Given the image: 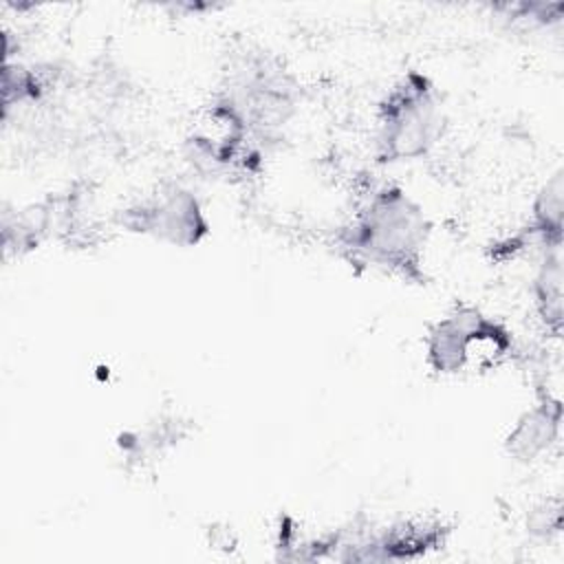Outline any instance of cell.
I'll use <instances>...</instances> for the list:
<instances>
[{
	"instance_id": "cell-1",
	"label": "cell",
	"mask_w": 564,
	"mask_h": 564,
	"mask_svg": "<svg viewBox=\"0 0 564 564\" xmlns=\"http://www.w3.org/2000/svg\"><path fill=\"white\" fill-rule=\"evenodd\" d=\"M423 240L425 223L419 207L397 189L375 194L350 236V245L370 262L394 269L416 264Z\"/></svg>"
},
{
	"instance_id": "cell-2",
	"label": "cell",
	"mask_w": 564,
	"mask_h": 564,
	"mask_svg": "<svg viewBox=\"0 0 564 564\" xmlns=\"http://www.w3.org/2000/svg\"><path fill=\"white\" fill-rule=\"evenodd\" d=\"M511 335L476 308H456L430 335V361L438 372H482L511 350Z\"/></svg>"
},
{
	"instance_id": "cell-3",
	"label": "cell",
	"mask_w": 564,
	"mask_h": 564,
	"mask_svg": "<svg viewBox=\"0 0 564 564\" xmlns=\"http://www.w3.org/2000/svg\"><path fill=\"white\" fill-rule=\"evenodd\" d=\"M441 119L427 84L410 77L381 108L379 143L388 159H414L438 137Z\"/></svg>"
},
{
	"instance_id": "cell-4",
	"label": "cell",
	"mask_w": 564,
	"mask_h": 564,
	"mask_svg": "<svg viewBox=\"0 0 564 564\" xmlns=\"http://www.w3.org/2000/svg\"><path fill=\"white\" fill-rule=\"evenodd\" d=\"M143 227L156 236L170 238L174 242L196 240L200 231V214L196 200L183 192H174L167 198H161L143 209Z\"/></svg>"
},
{
	"instance_id": "cell-5",
	"label": "cell",
	"mask_w": 564,
	"mask_h": 564,
	"mask_svg": "<svg viewBox=\"0 0 564 564\" xmlns=\"http://www.w3.org/2000/svg\"><path fill=\"white\" fill-rule=\"evenodd\" d=\"M560 425V410L551 414L549 408L529 412L524 421L518 423V427L511 434V449L513 454L522 458H533L542 449L549 447V443L555 438Z\"/></svg>"
},
{
	"instance_id": "cell-6",
	"label": "cell",
	"mask_w": 564,
	"mask_h": 564,
	"mask_svg": "<svg viewBox=\"0 0 564 564\" xmlns=\"http://www.w3.org/2000/svg\"><path fill=\"white\" fill-rule=\"evenodd\" d=\"M560 247H553L551 253H546L540 275L535 280V293L542 308V315L546 322L560 326V313H562V264H560Z\"/></svg>"
}]
</instances>
